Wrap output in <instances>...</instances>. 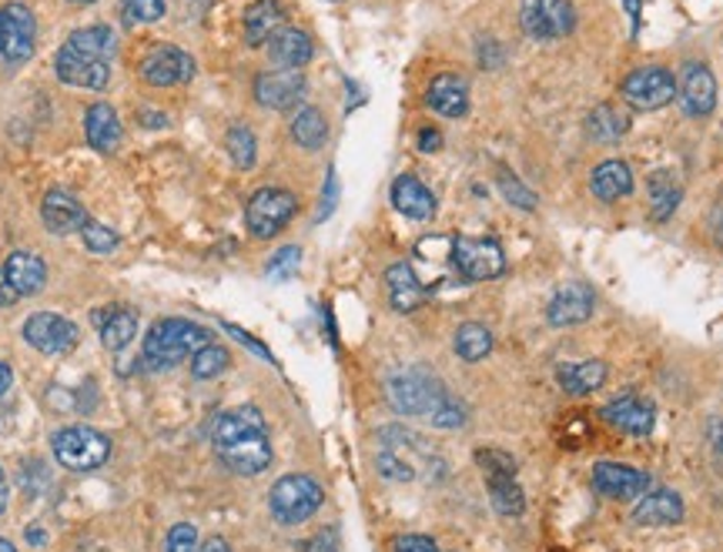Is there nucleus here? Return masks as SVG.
I'll return each instance as SVG.
<instances>
[{"instance_id": "1", "label": "nucleus", "mask_w": 723, "mask_h": 552, "mask_svg": "<svg viewBox=\"0 0 723 552\" xmlns=\"http://www.w3.org/2000/svg\"><path fill=\"white\" fill-rule=\"evenodd\" d=\"M110 58H115V34L110 27L74 31L54 58V71L71 87L101 91L110 81Z\"/></svg>"}, {"instance_id": "2", "label": "nucleus", "mask_w": 723, "mask_h": 552, "mask_svg": "<svg viewBox=\"0 0 723 552\" xmlns=\"http://www.w3.org/2000/svg\"><path fill=\"white\" fill-rule=\"evenodd\" d=\"M205 345H211V331L188 318H164L144 339V359L151 368H172L182 359H195Z\"/></svg>"}, {"instance_id": "3", "label": "nucleus", "mask_w": 723, "mask_h": 552, "mask_svg": "<svg viewBox=\"0 0 723 552\" xmlns=\"http://www.w3.org/2000/svg\"><path fill=\"white\" fill-rule=\"evenodd\" d=\"M54 459L71 472H94L110 456V438L91 425H68L50 438Z\"/></svg>"}, {"instance_id": "4", "label": "nucleus", "mask_w": 723, "mask_h": 552, "mask_svg": "<svg viewBox=\"0 0 723 552\" xmlns=\"http://www.w3.org/2000/svg\"><path fill=\"white\" fill-rule=\"evenodd\" d=\"M322 500H325L322 485L312 475H282L271 485L268 506H271V516L282 526H299L318 513Z\"/></svg>"}, {"instance_id": "5", "label": "nucleus", "mask_w": 723, "mask_h": 552, "mask_svg": "<svg viewBox=\"0 0 723 552\" xmlns=\"http://www.w3.org/2000/svg\"><path fill=\"white\" fill-rule=\"evenodd\" d=\"M385 396H388V406L403 415H432L442 402L450 399L446 392H442V385L422 372L393 375L385 385Z\"/></svg>"}, {"instance_id": "6", "label": "nucleus", "mask_w": 723, "mask_h": 552, "mask_svg": "<svg viewBox=\"0 0 723 552\" xmlns=\"http://www.w3.org/2000/svg\"><path fill=\"white\" fill-rule=\"evenodd\" d=\"M299 211V198L285 188H261L248 198L245 221L255 238H275Z\"/></svg>"}, {"instance_id": "7", "label": "nucleus", "mask_w": 723, "mask_h": 552, "mask_svg": "<svg viewBox=\"0 0 723 552\" xmlns=\"http://www.w3.org/2000/svg\"><path fill=\"white\" fill-rule=\"evenodd\" d=\"M453 265L466 282H492L506 271V255L503 245L492 238H456Z\"/></svg>"}, {"instance_id": "8", "label": "nucleus", "mask_w": 723, "mask_h": 552, "mask_svg": "<svg viewBox=\"0 0 723 552\" xmlns=\"http://www.w3.org/2000/svg\"><path fill=\"white\" fill-rule=\"evenodd\" d=\"M520 24L533 40H563L573 31L576 14L570 0H523Z\"/></svg>"}, {"instance_id": "9", "label": "nucleus", "mask_w": 723, "mask_h": 552, "mask_svg": "<svg viewBox=\"0 0 723 552\" xmlns=\"http://www.w3.org/2000/svg\"><path fill=\"white\" fill-rule=\"evenodd\" d=\"M623 101L637 110H656V107H666L674 97H677V81L666 68H637L627 81H623Z\"/></svg>"}, {"instance_id": "10", "label": "nucleus", "mask_w": 723, "mask_h": 552, "mask_svg": "<svg viewBox=\"0 0 723 552\" xmlns=\"http://www.w3.org/2000/svg\"><path fill=\"white\" fill-rule=\"evenodd\" d=\"M24 339L31 349H37L44 355H65L78 345V328H74V321L54 315V312H34L24 321Z\"/></svg>"}, {"instance_id": "11", "label": "nucleus", "mask_w": 723, "mask_h": 552, "mask_svg": "<svg viewBox=\"0 0 723 552\" xmlns=\"http://www.w3.org/2000/svg\"><path fill=\"white\" fill-rule=\"evenodd\" d=\"M141 78L151 87H172V84H185L195 78V61L191 54H185L182 47L161 44L154 47L148 58L141 61Z\"/></svg>"}, {"instance_id": "12", "label": "nucleus", "mask_w": 723, "mask_h": 552, "mask_svg": "<svg viewBox=\"0 0 723 552\" xmlns=\"http://www.w3.org/2000/svg\"><path fill=\"white\" fill-rule=\"evenodd\" d=\"M677 97L687 118H707L716 107V81L710 74L707 64L700 61H687L677 81Z\"/></svg>"}, {"instance_id": "13", "label": "nucleus", "mask_w": 723, "mask_h": 552, "mask_svg": "<svg viewBox=\"0 0 723 552\" xmlns=\"http://www.w3.org/2000/svg\"><path fill=\"white\" fill-rule=\"evenodd\" d=\"M0 27H4V61L8 64L31 61L34 37H37L34 14L24 4H8V8H0Z\"/></svg>"}, {"instance_id": "14", "label": "nucleus", "mask_w": 723, "mask_h": 552, "mask_svg": "<svg viewBox=\"0 0 723 552\" xmlns=\"http://www.w3.org/2000/svg\"><path fill=\"white\" fill-rule=\"evenodd\" d=\"M218 456L238 475H258L271 466V442L265 432H252V435H242L235 442L218 446Z\"/></svg>"}, {"instance_id": "15", "label": "nucleus", "mask_w": 723, "mask_h": 552, "mask_svg": "<svg viewBox=\"0 0 723 552\" xmlns=\"http://www.w3.org/2000/svg\"><path fill=\"white\" fill-rule=\"evenodd\" d=\"M305 94V78L302 71H268V74H258L255 78V101L261 107H271V110H289L302 101Z\"/></svg>"}, {"instance_id": "16", "label": "nucleus", "mask_w": 723, "mask_h": 552, "mask_svg": "<svg viewBox=\"0 0 723 552\" xmlns=\"http://www.w3.org/2000/svg\"><path fill=\"white\" fill-rule=\"evenodd\" d=\"M593 485L606 500H637L650 489V475L623 462H599L593 469Z\"/></svg>"}, {"instance_id": "17", "label": "nucleus", "mask_w": 723, "mask_h": 552, "mask_svg": "<svg viewBox=\"0 0 723 552\" xmlns=\"http://www.w3.org/2000/svg\"><path fill=\"white\" fill-rule=\"evenodd\" d=\"M593 308H596V295H593V289L583 285V282H570V285H563L560 292L552 295L546 315H549V325L567 328V325H580V321H586V318L593 315Z\"/></svg>"}, {"instance_id": "18", "label": "nucleus", "mask_w": 723, "mask_h": 552, "mask_svg": "<svg viewBox=\"0 0 723 552\" xmlns=\"http://www.w3.org/2000/svg\"><path fill=\"white\" fill-rule=\"evenodd\" d=\"M40 221H44L47 232L68 235V232H81V228H84L88 214H84L81 201H78L71 191L54 188V191H47L44 201H40Z\"/></svg>"}, {"instance_id": "19", "label": "nucleus", "mask_w": 723, "mask_h": 552, "mask_svg": "<svg viewBox=\"0 0 723 552\" xmlns=\"http://www.w3.org/2000/svg\"><path fill=\"white\" fill-rule=\"evenodd\" d=\"M603 419L609 422V425H617L620 432H627V435H637V438H646L650 432H653V406L650 402H643V399H637V396H617V399H609L603 409Z\"/></svg>"}, {"instance_id": "20", "label": "nucleus", "mask_w": 723, "mask_h": 552, "mask_svg": "<svg viewBox=\"0 0 723 552\" xmlns=\"http://www.w3.org/2000/svg\"><path fill=\"white\" fill-rule=\"evenodd\" d=\"M268 54H271V61L282 68V71H302V68L312 61L315 47H312V37H308L305 31H299V27H282V31H278V34L268 40Z\"/></svg>"}, {"instance_id": "21", "label": "nucleus", "mask_w": 723, "mask_h": 552, "mask_svg": "<svg viewBox=\"0 0 723 552\" xmlns=\"http://www.w3.org/2000/svg\"><path fill=\"white\" fill-rule=\"evenodd\" d=\"M425 101H429V107L435 110V115H442V118H466V110H469L466 81L456 78V74H439V78H432Z\"/></svg>"}, {"instance_id": "22", "label": "nucleus", "mask_w": 723, "mask_h": 552, "mask_svg": "<svg viewBox=\"0 0 723 552\" xmlns=\"http://www.w3.org/2000/svg\"><path fill=\"white\" fill-rule=\"evenodd\" d=\"M84 134H88L94 151L110 154L121 144V118H118V110L110 107V104H104V101L91 104L88 118H84Z\"/></svg>"}, {"instance_id": "23", "label": "nucleus", "mask_w": 723, "mask_h": 552, "mask_svg": "<svg viewBox=\"0 0 723 552\" xmlns=\"http://www.w3.org/2000/svg\"><path fill=\"white\" fill-rule=\"evenodd\" d=\"M633 519L640 526H674L684 519V500L674 489H656L643 495L640 506L633 509Z\"/></svg>"}, {"instance_id": "24", "label": "nucleus", "mask_w": 723, "mask_h": 552, "mask_svg": "<svg viewBox=\"0 0 723 552\" xmlns=\"http://www.w3.org/2000/svg\"><path fill=\"white\" fill-rule=\"evenodd\" d=\"M252 432H265V415L255 409V406H242V409H229L221 412L211 425V442L214 449L225 446V442H235L242 435H252Z\"/></svg>"}, {"instance_id": "25", "label": "nucleus", "mask_w": 723, "mask_h": 552, "mask_svg": "<svg viewBox=\"0 0 723 552\" xmlns=\"http://www.w3.org/2000/svg\"><path fill=\"white\" fill-rule=\"evenodd\" d=\"M393 204L406 214V218H416V221H429L435 214V198L432 191L412 178V175H399L393 181Z\"/></svg>"}, {"instance_id": "26", "label": "nucleus", "mask_w": 723, "mask_h": 552, "mask_svg": "<svg viewBox=\"0 0 723 552\" xmlns=\"http://www.w3.org/2000/svg\"><path fill=\"white\" fill-rule=\"evenodd\" d=\"M590 188L599 201H620L633 191V172L627 161H603L590 178Z\"/></svg>"}, {"instance_id": "27", "label": "nucleus", "mask_w": 723, "mask_h": 552, "mask_svg": "<svg viewBox=\"0 0 723 552\" xmlns=\"http://www.w3.org/2000/svg\"><path fill=\"white\" fill-rule=\"evenodd\" d=\"M282 8H278V0H255V4L245 11V40L252 47H261L268 44L278 31H282Z\"/></svg>"}, {"instance_id": "28", "label": "nucleus", "mask_w": 723, "mask_h": 552, "mask_svg": "<svg viewBox=\"0 0 723 552\" xmlns=\"http://www.w3.org/2000/svg\"><path fill=\"white\" fill-rule=\"evenodd\" d=\"M4 271H8L11 285L18 289V295H37L47 282V265L34 251H14L4 261Z\"/></svg>"}, {"instance_id": "29", "label": "nucleus", "mask_w": 723, "mask_h": 552, "mask_svg": "<svg viewBox=\"0 0 723 552\" xmlns=\"http://www.w3.org/2000/svg\"><path fill=\"white\" fill-rule=\"evenodd\" d=\"M385 289H388V302H393L396 312H416L422 305V285L406 261L385 271Z\"/></svg>"}, {"instance_id": "30", "label": "nucleus", "mask_w": 723, "mask_h": 552, "mask_svg": "<svg viewBox=\"0 0 723 552\" xmlns=\"http://www.w3.org/2000/svg\"><path fill=\"white\" fill-rule=\"evenodd\" d=\"M556 381L567 396H590L606 381V365L599 359L576 362V365H560L556 368Z\"/></svg>"}, {"instance_id": "31", "label": "nucleus", "mask_w": 723, "mask_h": 552, "mask_svg": "<svg viewBox=\"0 0 723 552\" xmlns=\"http://www.w3.org/2000/svg\"><path fill=\"white\" fill-rule=\"evenodd\" d=\"M680 198H684V191H680V185L670 172H653L650 175V218L653 221L670 218L677 211Z\"/></svg>"}, {"instance_id": "32", "label": "nucleus", "mask_w": 723, "mask_h": 552, "mask_svg": "<svg viewBox=\"0 0 723 552\" xmlns=\"http://www.w3.org/2000/svg\"><path fill=\"white\" fill-rule=\"evenodd\" d=\"M486 485H489V500H492L495 513L513 516V519L526 513V495H523L516 475H489Z\"/></svg>"}, {"instance_id": "33", "label": "nucleus", "mask_w": 723, "mask_h": 552, "mask_svg": "<svg viewBox=\"0 0 723 552\" xmlns=\"http://www.w3.org/2000/svg\"><path fill=\"white\" fill-rule=\"evenodd\" d=\"M135 331H138V315H135V312H128V308H110V315H107L104 325H101V342H104V349H110V352H121V349L131 345Z\"/></svg>"}, {"instance_id": "34", "label": "nucleus", "mask_w": 723, "mask_h": 552, "mask_svg": "<svg viewBox=\"0 0 723 552\" xmlns=\"http://www.w3.org/2000/svg\"><path fill=\"white\" fill-rule=\"evenodd\" d=\"M456 355L463 362H482L492 352V331L479 321H466L456 328Z\"/></svg>"}, {"instance_id": "35", "label": "nucleus", "mask_w": 723, "mask_h": 552, "mask_svg": "<svg viewBox=\"0 0 723 552\" xmlns=\"http://www.w3.org/2000/svg\"><path fill=\"white\" fill-rule=\"evenodd\" d=\"M292 138L295 144H302L305 151H318L328 138V125L322 118V110L315 107H302L299 115L292 118Z\"/></svg>"}, {"instance_id": "36", "label": "nucleus", "mask_w": 723, "mask_h": 552, "mask_svg": "<svg viewBox=\"0 0 723 552\" xmlns=\"http://www.w3.org/2000/svg\"><path fill=\"white\" fill-rule=\"evenodd\" d=\"M586 128H590L593 141H599V144H614L617 138H623V134L630 131V121H627V118L620 115L617 107L603 104V107H596L593 115H590Z\"/></svg>"}, {"instance_id": "37", "label": "nucleus", "mask_w": 723, "mask_h": 552, "mask_svg": "<svg viewBox=\"0 0 723 552\" xmlns=\"http://www.w3.org/2000/svg\"><path fill=\"white\" fill-rule=\"evenodd\" d=\"M229 362H232V355H229V349H221V345H205L195 359H191V372H195V378H214V375H221L229 368Z\"/></svg>"}, {"instance_id": "38", "label": "nucleus", "mask_w": 723, "mask_h": 552, "mask_svg": "<svg viewBox=\"0 0 723 552\" xmlns=\"http://www.w3.org/2000/svg\"><path fill=\"white\" fill-rule=\"evenodd\" d=\"M229 154H232V161H235V168H242V172H248L252 164H255L258 144H255V134H252L245 125H238V128L229 131Z\"/></svg>"}, {"instance_id": "39", "label": "nucleus", "mask_w": 723, "mask_h": 552, "mask_svg": "<svg viewBox=\"0 0 723 552\" xmlns=\"http://www.w3.org/2000/svg\"><path fill=\"white\" fill-rule=\"evenodd\" d=\"M81 238H84L88 251H94V255H110L118 248V232L107 225H97V221H84Z\"/></svg>"}, {"instance_id": "40", "label": "nucleus", "mask_w": 723, "mask_h": 552, "mask_svg": "<svg viewBox=\"0 0 723 552\" xmlns=\"http://www.w3.org/2000/svg\"><path fill=\"white\" fill-rule=\"evenodd\" d=\"M476 462L482 469V475H516V459L503 449H479L476 453Z\"/></svg>"}, {"instance_id": "41", "label": "nucleus", "mask_w": 723, "mask_h": 552, "mask_svg": "<svg viewBox=\"0 0 723 552\" xmlns=\"http://www.w3.org/2000/svg\"><path fill=\"white\" fill-rule=\"evenodd\" d=\"M164 17V0H125L128 24H154Z\"/></svg>"}, {"instance_id": "42", "label": "nucleus", "mask_w": 723, "mask_h": 552, "mask_svg": "<svg viewBox=\"0 0 723 552\" xmlns=\"http://www.w3.org/2000/svg\"><path fill=\"white\" fill-rule=\"evenodd\" d=\"M499 188H503V195H506L510 204H516V208H523V211H533V208H536V195H533L529 188H523L520 178H513L510 172H499Z\"/></svg>"}, {"instance_id": "43", "label": "nucleus", "mask_w": 723, "mask_h": 552, "mask_svg": "<svg viewBox=\"0 0 723 552\" xmlns=\"http://www.w3.org/2000/svg\"><path fill=\"white\" fill-rule=\"evenodd\" d=\"M299 261H302V248H295V245L282 248L268 261V279H289V274H295Z\"/></svg>"}, {"instance_id": "44", "label": "nucleus", "mask_w": 723, "mask_h": 552, "mask_svg": "<svg viewBox=\"0 0 723 552\" xmlns=\"http://www.w3.org/2000/svg\"><path fill=\"white\" fill-rule=\"evenodd\" d=\"M198 549H201V545H198V532H195L191 522L172 526V532H168V552H198Z\"/></svg>"}, {"instance_id": "45", "label": "nucleus", "mask_w": 723, "mask_h": 552, "mask_svg": "<svg viewBox=\"0 0 723 552\" xmlns=\"http://www.w3.org/2000/svg\"><path fill=\"white\" fill-rule=\"evenodd\" d=\"M429 419H432V425H439V428H459V425L466 422V412H463L459 402L446 399V402H442Z\"/></svg>"}, {"instance_id": "46", "label": "nucleus", "mask_w": 723, "mask_h": 552, "mask_svg": "<svg viewBox=\"0 0 723 552\" xmlns=\"http://www.w3.org/2000/svg\"><path fill=\"white\" fill-rule=\"evenodd\" d=\"M396 552H439V545L429 536H399L393 542Z\"/></svg>"}, {"instance_id": "47", "label": "nucleus", "mask_w": 723, "mask_h": 552, "mask_svg": "<svg viewBox=\"0 0 723 552\" xmlns=\"http://www.w3.org/2000/svg\"><path fill=\"white\" fill-rule=\"evenodd\" d=\"M479 61H482V68H499L503 64V50L486 37V44H479Z\"/></svg>"}, {"instance_id": "48", "label": "nucleus", "mask_w": 723, "mask_h": 552, "mask_svg": "<svg viewBox=\"0 0 723 552\" xmlns=\"http://www.w3.org/2000/svg\"><path fill=\"white\" fill-rule=\"evenodd\" d=\"M21 295H18V289L11 285V279H8V271L0 268V308H11L14 302H18Z\"/></svg>"}, {"instance_id": "49", "label": "nucleus", "mask_w": 723, "mask_h": 552, "mask_svg": "<svg viewBox=\"0 0 723 552\" xmlns=\"http://www.w3.org/2000/svg\"><path fill=\"white\" fill-rule=\"evenodd\" d=\"M439 148H442V134H439L435 128H422V131H419V151L432 154V151H439Z\"/></svg>"}, {"instance_id": "50", "label": "nucleus", "mask_w": 723, "mask_h": 552, "mask_svg": "<svg viewBox=\"0 0 723 552\" xmlns=\"http://www.w3.org/2000/svg\"><path fill=\"white\" fill-rule=\"evenodd\" d=\"M336 195H339V181H336V175H328V185H325V201H322V214H318V218H325L331 208H336Z\"/></svg>"}, {"instance_id": "51", "label": "nucleus", "mask_w": 723, "mask_h": 552, "mask_svg": "<svg viewBox=\"0 0 723 552\" xmlns=\"http://www.w3.org/2000/svg\"><path fill=\"white\" fill-rule=\"evenodd\" d=\"M229 331H232V336H235L238 342H245V345H248L252 352H258L261 359H268V362H271V355H268V349H265L261 342H255V339H248V336H245V331H242V328H235V325H229Z\"/></svg>"}, {"instance_id": "52", "label": "nucleus", "mask_w": 723, "mask_h": 552, "mask_svg": "<svg viewBox=\"0 0 723 552\" xmlns=\"http://www.w3.org/2000/svg\"><path fill=\"white\" fill-rule=\"evenodd\" d=\"M198 552H232V549H229V542L221 539V536H211V539H208V542H205Z\"/></svg>"}, {"instance_id": "53", "label": "nucleus", "mask_w": 723, "mask_h": 552, "mask_svg": "<svg viewBox=\"0 0 723 552\" xmlns=\"http://www.w3.org/2000/svg\"><path fill=\"white\" fill-rule=\"evenodd\" d=\"M11 385H14V372H11V365L0 362V396H4Z\"/></svg>"}, {"instance_id": "54", "label": "nucleus", "mask_w": 723, "mask_h": 552, "mask_svg": "<svg viewBox=\"0 0 723 552\" xmlns=\"http://www.w3.org/2000/svg\"><path fill=\"white\" fill-rule=\"evenodd\" d=\"M305 552H339V549L331 545V539H325V536H322V539L308 542V549H305Z\"/></svg>"}, {"instance_id": "55", "label": "nucleus", "mask_w": 723, "mask_h": 552, "mask_svg": "<svg viewBox=\"0 0 723 552\" xmlns=\"http://www.w3.org/2000/svg\"><path fill=\"white\" fill-rule=\"evenodd\" d=\"M4 509H8V475L0 469V516H4Z\"/></svg>"}, {"instance_id": "56", "label": "nucleus", "mask_w": 723, "mask_h": 552, "mask_svg": "<svg viewBox=\"0 0 723 552\" xmlns=\"http://www.w3.org/2000/svg\"><path fill=\"white\" fill-rule=\"evenodd\" d=\"M627 11H630V21H633V34L640 31V0H627Z\"/></svg>"}, {"instance_id": "57", "label": "nucleus", "mask_w": 723, "mask_h": 552, "mask_svg": "<svg viewBox=\"0 0 723 552\" xmlns=\"http://www.w3.org/2000/svg\"><path fill=\"white\" fill-rule=\"evenodd\" d=\"M27 539H31L34 545H44V539H47V536H44V529H37V526H31V529H27Z\"/></svg>"}, {"instance_id": "58", "label": "nucleus", "mask_w": 723, "mask_h": 552, "mask_svg": "<svg viewBox=\"0 0 723 552\" xmlns=\"http://www.w3.org/2000/svg\"><path fill=\"white\" fill-rule=\"evenodd\" d=\"M710 428H713V446H716V449L723 453V425H720V422H713Z\"/></svg>"}, {"instance_id": "59", "label": "nucleus", "mask_w": 723, "mask_h": 552, "mask_svg": "<svg viewBox=\"0 0 723 552\" xmlns=\"http://www.w3.org/2000/svg\"><path fill=\"white\" fill-rule=\"evenodd\" d=\"M0 552H18V545L11 539H0Z\"/></svg>"}, {"instance_id": "60", "label": "nucleus", "mask_w": 723, "mask_h": 552, "mask_svg": "<svg viewBox=\"0 0 723 552\" xmlns=\"http://www.w3.org/2000/svg\"><path fill=\"white\" fill-rule=\"evenodd\" d=\"M0 58H4V27H0Z\"/></svg>"}, {"instance_id": "61", "label": "nucleus", "mask_w": 723, "mask_h": 552, "mask_svg": "<svg viewBox=\"0 0 723 552\" xmlns=\"http://www.w3.org/2000/svg\"><path fill=\"white\" fill-rule=\"evenodd\" d=\"M71 4H94V0H71Z\"/></svg>"}]
</instances>
